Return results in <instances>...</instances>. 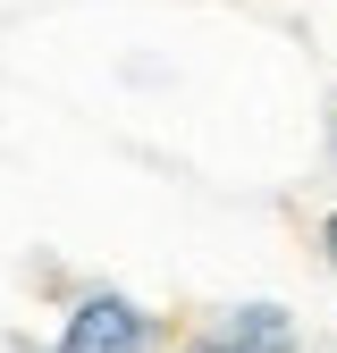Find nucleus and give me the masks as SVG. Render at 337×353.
Wrapping results in <instances>:
<instances>
[{"label":"nucleus","mask_w":337,"mask_h":353,"mask_svg":"<svg viewBox=\"0 0 337 353\" xmlns=\"http://www.w3.org/2000/svg\"><path fill=\"white\" fill-rule=\"evenodd\" d=\"M152 345V320L135 312L126 294H76V312H68V328H59V353H144Z\"/></svg>","instance_id":"nucleus-1"},{"label":"nucleus","mask_w":337,"mask_h":353,"mask_svg":"<svg viewBox=\"0 0 337 353\" xmlns=\"http://www.w3.org/2000/svg\"><path fill=\"white\" fill-rule=\"evenodd\" d=\"M228 345H236V353H295V328H287L278 303H244L236 328H228Z\"/></svg>","instance_id":"nucleus-2"},{"label":"nucleus","mask_w":337,"mask_h":353,"mask_svg":"<svg viewBox=\"0 0 337 353\" xmlns=\"http://www.w3.org/2000/svg\"><path fill=\"white\" fill-rule=\"evenodd\" d=\"M320 244H329V270H337V210L320 219Z\"/></svg>","instance_id":"nucleus-3"},{"label":"nucleus","mask_w":337,"mask_h":353,"mask_svg":"<svg viewBox=\"0 0 337 353\" xmlns=\"http://www.w3.org/2000/svg\"><path fill=\"white\" fill-rule=\"evenodd\" d=\"M186 353H236V345H186Z\"/></svg>","instance_id":"nucleus-4"}]
</instances>
